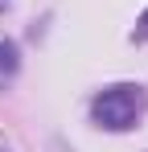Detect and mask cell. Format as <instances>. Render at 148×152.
<instances>
[{"label":"cell","mask_w":148,"mask_h":152,"mask_svg":"<svg viewBox=\"0 0 148 152\" xmlns=\"http://www.w3.org/2000/svg\"><path fill=\"white\" fill-rule=\"evenodd\" d=\"M0 4H4V0H0Z\"/></svg>","instance_id":"4"},{"label":"cell","mask_w":148,"mask_h":152,"mask_svg":"<svg viewBox=\"0 0 148 152\" xmlns=\"http://www.w3.org/2000/svg\"><path fill=\"white\" fill-rule=\"evenodd\" d=\"M148 111V91L136 82H115V86H103L95 99H91V119L103 132H132V127L144 119Z\"/></svg>","instance_id":"1"},{"label":"cell","mask_w":148,"mask_h":152,"mask_svg":"<svg viewBox=\"0 0 148 152\" xmlns=\"http://www.w3.org/2000/svg\"><path fill=\"white\" fill-rule=\"evenodd\" d=\"M0 70H17V50L8 41H0Z\"/></svg>","instance_id":"2"},{"label":"cell","mask_w":148,"mask_h":152,"mask_svg":"<svg viewBox=\"0 0 148 152\" xmlns=\"http://www.w3.org/2000/svg\"><path fill=\"white\" fill-rule=\"evenodd\" d=\"M136 41H148V8L140 12V25H136Z\"/></svg>","instance_id":"3"}]
</instances>
